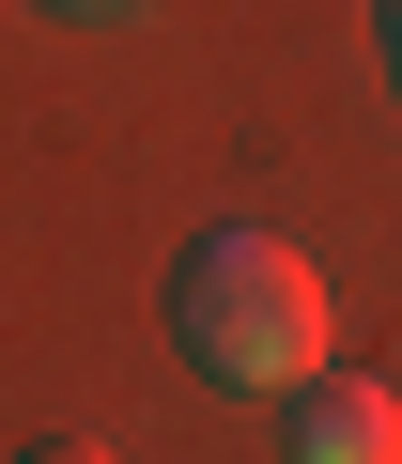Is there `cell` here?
I'll return each instance as SVG.
<instances>
[{"label":"cell","mask_w":402,"mask_h":464,"mask_svg":"<svg viewBox=\"0 0 402 464\" xmlns=\"http://www.w3.org/2000/svg\"><path fill=\"white\" fill-rule=\"evenodd\" d=\"M62 16H124V0H62Z\"/></svg>","instance_id":"obj_5"},{"label":"cell","mask_w":402,"mask_h":464,"mask_svg":"<svg viewBox=\"0 0 402 464\" xmlns=\"http://www.w3.org/2000/svg\"><path fill=\"white\" fill-rule=\"evenodd\" d=\"M279 449H294V464H402V387L325 356L310 387H279Z\"/></svg>","instance_id":"obj_2"},{"label":"cell","mask_w":402,"mask_h":464,"mask_svg":"<svg viewBox=\"0 0 402 464\" xmlns=\"http://www.w3.org/2000/svg\"><path fill=\"white\" fill-rule=\"evenodd\" d=\"M387 78H402V0H387Z\"/></svg>","instance_id":"obj_4"},{"label":"cell","mask_w":402,"mask_h":464,"mask_svg":"<svg viewBox=\"0 0 402 464\" xmlns=\"http://www.w3.org/2000/svg\"><path fill=\"white\" fill-rule=\"evenodd\" d=\"M170 341L217 372V387H310L325 341H340V295L310 248H279V232H201V248L170 264Z\"/></svg>","instance_id":"obj_1"},{"label":"cell","mask_w":402,"mask_h":464,"mask_svg":"<svg viewBox=\"0 0 402 464\" xmlns=\"http://www.w3.org/2000/svg\"><path fill=\"white\" fill-rule=\"evenodd\" d=\"M16 464H124V449H93V433H32Z\"/></svg>","instance_id":"obj_3"}]
</instances>
